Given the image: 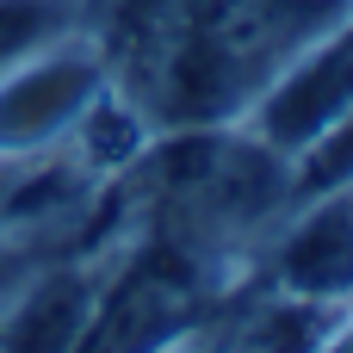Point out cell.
I'll return each instance as SVG.
<instances>
[{"mask_svg":"<svg viewBox=\"0 0 353 353\" xmlns=\"http://www.w3.org/2000/svg\"><path fill=\"white\" fill-rule=\"evenodd\" d=\"M353 0H93L112 87L155 130L236 124Z\"/></svg>","mask_w":353,"mask_h":353,"instance_id":"6da1fadb","label":"cell"},{"mask_svg":"<svg viewBox=\"0 0 353 353\" xmlns=\"http://www.w3.org/2000/svg\"><path fill=\"white\" fill-rule=\"evenodd\" d=\"M93 19V0H0V74L25 62L37 43Z\"/></svg>","mask_w":353,"mask_h":353,"instance_id":"5b68a950","label":"cell"},{"mask_svg":"<svg viewBox=\"0 0 353 353\" xmlns=\"http://www.w3.org/2000/svg\"><path fill=\"white\" fill-rule=\"evenodd\" d=\"M347 112H353V19L335 25L329 37H316L236 124H242L254 143H267L273 155L298 161V155H304L323 130H335Z\"/></svg>","mask_w":353,"mask_h":353,"instance_id":"277c9868","label":"cell"},{"mask_svg":"<svg viewBox=\"0 0 353 353\" xmlns=\"http://www.w3.org/2000/svg\"><path fill=\"white\" fill-rule=\"evenodd\" d=\"M323 347H329V353H353V304H341V310L329 316V329H323Z\"/></svg>","mask_w":353,"mask_h":353,"instance_id":"8992f818","label":"cell"},{"mask_svg":"<svg viewBox=\"0 0 353 353\" xmlns=\"http://www.w3.org/2000/svg\"><path fill=\"white\" fill-rule=\"evenodd\" d=\"M105 87H112V74H105V50H99L93 25H74V31L37 43L25 62H12L0 74V155L62 143Z\"/></svg>","mask_w":353,"mask_h":353,"instance_id":"7a4b0ae2","label":"cell"},{"mask_svg":"<svg viewBox=\"0 0 353 353\" xmlns=\"http://www.w3.org/2000/svg\"><path fill=\"white\" fill-rule=\"evenodd\" d=\"M261 273L273 292L316 304V310H341L353 304V180L292 199L273 230L261 236Z\"/></svg>","mask_w":353,"mask_h":353,"instance_id":"3957f363","label":"cell"}]
</instances>
